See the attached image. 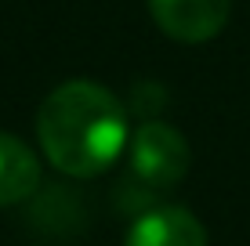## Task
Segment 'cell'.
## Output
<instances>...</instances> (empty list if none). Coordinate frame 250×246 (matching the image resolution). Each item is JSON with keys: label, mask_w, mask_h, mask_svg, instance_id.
Returning <instances> with one entry per match:
<instances>
[{"label": "cell", "mask_w": 250, "mask_h": 246, "mask_svg": "<svg viewBox=\"0 0 250 246\" xmlns=\"http://www.w3.org/2000/svg\"><path fill=\"white\" fill-rule=\"evenodd\" d=\"M37 138L51 163L69 177H94L116 163L127 145V109L113 91L69 80L44 98Z\"/></svg>", "instance_id": "cell-1"}, {"label": "cell", "mask_w": 250, "mask_h": 246, "mask_svg": "<svg viewBox=\"0 0 250 246\" xmlns=\"http://www.w3.org/2000/svg\"><path fill=\"white\" fill-rule=\"evenodd\" d=\"M188 159L192 156H188L182 131H174L170 123L149 120L131 138V174L152 192L174 189L188 174Z\"/></svg>", "instance_id": "cell-2"}, {"label": "cell", "mask_w": 250, "mask_h": 246, "mask_svg": "<svg viewBox=\"0 0 250 246\" xmlns=\"http://www.w3.org/2000/svg\"><path fill=\"white\" fill-rule=\"evenodd\" d=\"M229 7L232 0H149L156 25L182 44H203L218 37L229 22Z\"/></svg>", "instance_id": "cell-3"}, {"label": "cell", "mask_w": 250, "mask_h": 246, "mask_svg": "<svg viewBox=\"0 0 250 246\" xmlns=\"http://www.w3.org/2000/svg\"><path fill=\"white\" fill-rule=\"evenodd\" d=\"M124 246H207V232L185 207H156L131 225Z\"/></svg>", "instance_id": "cell-4"}, {"label": "cell", "mask_w": 250, "mask_h": 246, "mask_svg": "<svg viewBox=\"0 0 250 246\" xmlns=\"http://www.w3.org/2000/svg\"><path fill=\"white\" fill-rule=\"evenodd\" d=\"M40 185V159L25 141L0 131V207L25 203Z\"/></svg>", "instance_id": "cell-5"}]
</instances>
